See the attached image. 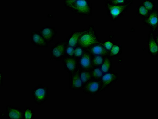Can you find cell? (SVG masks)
<instances>
[{"mask_svg":"<svg viewBox=\"0 0 158 119\" xmlns=\"http://www.w3.org/2000/svg\"><path fill=\"white\" fill-rule=\"evenodd\" d=\"M116 41H102V43L105 48L109 51L113 47L114 44L116 42Z\"/></svg>","mask_w":158,"mask_h":119,"instance_id":"28","label":"cell"},{"mask_svg":"<svg viewBox=\"0 0 158 119\" xmlns=\"http://www.w3.org/2000/svg\"><path fill=\"white\" fill-rule=\"evenodd\" d=\"M136 12L138 16L143 19L146 17L150 13L148 10L141 3L137 6Z\"/></svg>","mask_w":158,"mask_h":119,"instance_id":"25","label":"cell"},{"mask_svg":"<svg viewBox=\"0 0 158 119\" xmlns=\"http://www.w3.org/2000/svg\"><path fill=\"white\" fill-rule=\"evenodd\" d=\"M74 47L66 46L65 50V56L70 57H74Z\"/></svg>","mask_w":158,"mask_h":119,"instance_id":"29","label":"cell"},{"mask_svg":"<svg viewBox=\"0 0 158 119\" xmlns=\"http://www.w3.org/2000/svg\"><path fill=\"white\" fill-rule=\"evenodd\" d=\"M80 69L79 68L76 71L69 74L70 86L69 88L73 91H79L82 90L83 84L80 77Z\"/></svg>","mask_w":158,"mask_h":119,"instance_id":"10","label":"cell"},{"mask_svg":"<svg viewBox=\"0 0 158 119\" xmlns=\"http://www.w3.org/2000/svg\"><path fill=\"white\" fill-rule=\"evenodd\" d=\"M63 4L66 9L76 14L92 16L93 6L90 0H64Z\"/></svg>","mask_w":158,"mask_h":119,"instance_id":"1","label":"cell"},{"mask_svg":"<svg viewBox=\"0 0 158 119\" xmlns=\"http://www.w3.org/2000/svg\"><path fill=\"white\" fill-rule=\"evenodd\" d=\"M106 56H101V55H94L92 56V67H101Z\"/></svg>","mask_w":158,"mask_h":119,"instance_id":"22","label":"cell"},{"mask_svg":"<svg viewBox=\"0 0 158 119\" xmlns=\"http://www.w3.org/2000/svg\"><path fill=\"white\" fill-rule=\"evenodd\" d=\"M49 88L48 86L38 85L33 89L31 97L35 105H41L48 100Z\"/></svg>","mask_w":158,"mask_h":119,"instance_id":"4","label":"cell"},{"mask_svg":"<svg viewBox=\"0 0 158 119\" xmlns=\"http://www.w3.org/2000/svg\"><path fill=\"white\" fill-rule=\"evenodd\" d=\"M67 46L66 40L58 41L52 47L50 51V60L60 61L65 56V50Z\"/></svg>","mask_w":158,"mask_h":119,"instance_id":"5","label":"cell"},{"mask_svg":"<svg viewBox=\"0 0 158 119\" xmlns=\"http://www.w3.org/2000/svg\"><path fill=\"white\" fill-rule=\"evenodd\" d=\"M84 29L82 31H72L71 32L70 35L66 39V41L67 45L75 47L77 45L79 38L84 32Z\"/></svg>","mask_w":158,"mask_h":119,"instance_id":"17","label":"cell"},{"mask_svg":"<svg viewBox=\"0 0 158 119\" xmlns=\"http://www.w3.org/2000/svg\"><path fill=\"white\" fill-rule=\"evenodd\" d=\"M0 119H6V113L3 111H1V113H0Z\"/></svg>","mask_w":158,"mask_h":119,"instance_id":"30","label":"cell"},{"mask_svg":"<svg viewBox=\"0 0 158 119\" xmlns=\"http://www.w3.org/2000/svg\"><path fill=\"white\" fill-rule=\"evenodd\" d=\"M100 80H91L84 85L83 92L85 95L95 96L100 92Z\"/></svg>","mask_w":158,"mask_h":119,"instance_id":"9","label":"cell"},{"mask_svg":"<svg viewBox=\"0 0 158 119\" xmlns=\"http://www.w3.org/2000/svg\"><path fill=\"white\" fill-rule=\"evenodd\" d=\"M87 49L89 51L91 56L101 55V56H107L109 52V51L102 45L101 41L91 46Z\"/></svg>","mask_w":158,"mask_h":119,"instance_id":"16","label":"cell"},{"mask_svg":"<svg viewBox=\"0 0 158 119\" xmlns=\"http://www.w3.org/2000/svg\"><path fill=\"white\" fill-rule=\"evenodd\" d=\"M92 80H100L104 74L101 67H93L90 70Z\"/></svg>","mask_w":158,"mask_h":119,"instance_id":"21","label":"cell"},{"mask_svg":"<svg viewBox=\"0 0 158 119\" xmlns=\"http://www.w3.org/2000/svg\"><path fill=\"white\" fill-rule=\"evenodd\" d=\"M92 56L88 50L85 49L82 56L77 60L79 68L80 69L90 70L92 68Z\"/></svg>","mask_w":158,"mask_h":119,"instance_id":"14","label":"cell"},{"mask_svg":"<svg viewBox=\"0 0 158 119\" xmlns=\"http://www.w3.org/2000/svg\"><path fill=\"white\" fill-rule=\"evenodd\" d=\"M39 32L48 43L53 42L54 39L57 36L56 28L50 25H44L40 30Z\"/></svg>","mask_w":158,"mask_h":119,"instance_id":"11","label":"cell"},{"mask_svg":"<svg viewBox=\"0 0 158 119\" xmlns=\"http://www.w3.org/2000/svg\"><path fill=\"white\" fill-rule=\"evenodd\" d=\"M85 49L80 45H77L74 47V57L78 60L80 59L84 54Z\"/></svg>","mask_w":158,"mask_h":119,"instance_id":"27","label":"cell"},{"mask_svg":"<svg viewBox=\"0 0 158 119\" xmlns=\"http://www.w3.org/2000/svg\"><path fill=\"white\" fill-rule=\"evenodd\" d=\"M101 70L104 74L109 72L113 70V60L109 57L106 56L104 61L101 66Z\"/></svg>","mask_w":158,"mask_h":119,"instance_id":"19","label":"cell"},{"mask_svg":"<svg viewBox=\"0 0 158 119\" xmlns=\"http://www.w3.org/2000/svg\"><path fill=\"white\" fill-rule=\"evenodd\" d=\"M141 4L143 5L149 12L153 11L156 9V2L154 1L144 0Z\"/></svg>","mask_w":158,"mask_h":119,"instance_id":"24","label":"cell"},{"mask_svg":"<svg viewBox=\"0 0 158 119\" xmlns=\"http://www.w3.org/2000/svg\"><path fill=\"white\" fill-rule=\"evenodd\" d=\"M118 79V75L113 70L104 74L100 79V92H104L113 84L117 82Z\"/></svg>","mask_w":158,"mask_h":119,"instance_id":"6","label":"cell"},{"mask_svg":"<svg viewBox=\"0 0 158 119\" xmlns=\"http://www.w3.org/2000/svg\"><path fill=\"white\" fill-rule=\"evenodd\" d=\"M30 41L31 44L36 48H47L48 43L46 42L40 34L39 31L35 30L30 33Z\"/></svg>","mask_w":158,"mask_h":119,"instance_id":"13","label":"cell"},{"mask_svg":"<svg viewBox=\"0 0 158 119\" xmlns=\"http://www.w3.org/2000/svg\"><path fill=\"white\" fill-rule=\"evenodd\" d=\"M80 78L83 83V86L87 83L92 80L90 70L80 69Z\"/></svg>","mask_w":158,"mask_h":119,"instance_id":"20","label":"cell"},{"mask_svg":"<svg viewBox=\"0 0 158 119\" xmlns=\"http://www.w3.org/2000/svg\"><path fill=\"white\" fill-rule=\"evenodd\" d=\"M142 23L148 27L151 31L154 33L157 32L158 28V10L155 9L150 12L146 17L143 19Z\"/></svg>","mask_w":158,"mask_h":119,"instance_id":"8","label":"cell"},{"mask_svg":"<svg viewBox=\"0 0 158 119\" xmlns=\"http://www.w3.org/2000/svg\"><path fill=\"white\" fill-rule=\"evenodd\" d=\"M122 54V46L119 44L118 41H116L113 46L110 50L109 51L108 56L110 59L118 57Z\"/></svg>","mask_w":158,"mask_h":119,"instance_id":"18","label":"cell"},{"mask_svg":"<svg viewBox=\"0 0 158 119\" xmlns=\"http://www.w3.org/2000/svg\"><path fill=\"white\" fill-rule=\"evenodd\" d=\"M5 113L6 119H23V110L20 108L7 105Z\"/></svg>","mask_w":158,"mask_h":119,"instance_id":"15","label":"cell"},{"mask_svg":"<svg viewBox=\"0 0 158 119\" xmlns=\"http://www.w3.org/2000/svg\"><path fill=\"white\" fill-rule=\"evenodd\" d=\"M101 41L99 35L97 34L95 26L90 25L88 28L84 29V31L79 38L77 45L85 49Z\"/></svg>","mask_w":158,"mask_h":119,"instance_id":"2","label":"cell"},{"mask_svg":"<svg viewBox=\"0 0 158 119\" xmlns=\"http://www.w3.org/2000/svg\"><path fill=\"white\" fill-rule=\"evenodd\" d=\"M23 119H34L35 116V112L31 108L26 107L23 110Z\"/></svg>","mask_w":158,"mask_h":119,"instance_id":"23","label":"cell"},{"mask_svg":"<svg viewBox=\"0 0 158 119\" xmlns=\"http://www.w3.org/2000/svg\"><path fill=\"white\" fill-rule=\"evenodd\" d=\"M133 0H106L105 1V5H125L132 2Z\"/></svg>","mask_w":158,"mask_h":119,"instance_id":"26","label":"cell"},{"mask_svg":"<svg viewBox=\"0 0 158 119\" xmlns=\"http://www.w3.org/2000/svg\"><path fill=\"white\" fill-rule=\"evenodd\" d=\"M62 61L64 69L69 74L76 71L79 68L78 60L74 57L64 56Z\"/></svg>","mask_w":158,"mask_h":119,"instance_id":"12","label":"cell"},{"mask_svg":"<svg viewBox=\"0 0 158 119\" xmlns=\"http://www.w3.org/2000/svg\"><path fill=\"white\" fill-rule=\"evenodd\" d=\"M158 35L152 31H149L147 41V48L149 55L153 57L158 56Z\"/></svg>","mask_w":158,"mask_h":119,"instance_id":"7","label":"cell"},{"mask_svg":"<svg viewBox=\"0 0 158 119\" xmlns=\"http://www.w3.org/2000/svg\"><path fill=\"white\" fill-rule=\"evenodd\" d=\"M134 3V1H133L130 3L125 5H105L107 16L110 18L111 21L115 23L120 20Z\"/></svg>","mask_w":158,"mask_h":119,"instance_id":"3","label":"cell"}]
</instances>
